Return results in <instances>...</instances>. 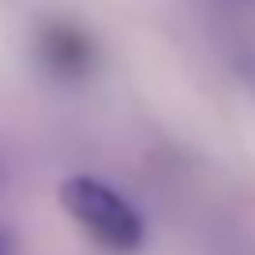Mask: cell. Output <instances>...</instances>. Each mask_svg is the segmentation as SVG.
Wrapping results in <instances>:
<instances>
[{"instance_id": "3957f363", "label": "cell", "mask_w": 255, "mask_h": 255, "mask_svg": "<svg viewBox=\"0 0 255 255\" xmlns=\"http://www.w3.org/2000/svg\"><path fill=\"white\" fill-rule=\"evenodd\" d=\"M11 252H15V237H11V229L0 225V255H11Z\"/></svg>"}, {"instance_id": "6da1fadb", "label": "cell", "mask_w": 255, "mask_h": 255, "mask_svg": "<svg viewBox=\"0 0 255 255\" xmlns=\"http://www.w3.org/2000/svg\"><path fill=\"white\" fill-rule=\"evenodd\" d=\"M64 214L72 218L90 244H98L109 255H135L143 248V218L117 188L94 180V176H68L56 191Z\"/></svg>"}, {"instance_id": "7a4b0ae2", "label": "cell", "mask_w": 255, "mask_h": 255, "mask_svg": "<svg viewBox=\"0 0 255 255\" xmlns=\"http://www.w3.org/2000/svg\"><path fill=\"white\" fill-rule=\"evenodd\" d=\"M38 49H41L45 68H53V72L64 75V79L83 75V72H87V64H90L87 38H83L79 30H72V26H49V30L41 34Z\"/></svg>"}]
</instances>
